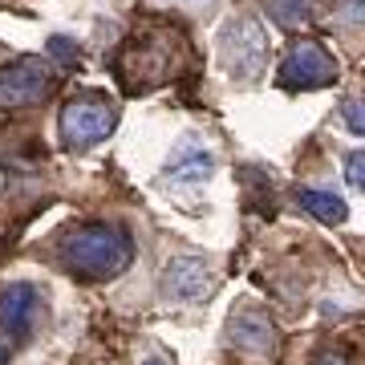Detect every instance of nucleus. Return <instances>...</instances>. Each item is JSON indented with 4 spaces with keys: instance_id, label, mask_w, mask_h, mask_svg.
<instances>
[{
    "instance_id": "nucleus-3",
    "label": "nucleus",
    "mask_w": 365,
    "mask_h": 365,
    "mask_svg": "<svg viewBox=\"0 0 365 365\" xmlns=\"http://www.w3.org/2000/svg\"><path fill=\"white\" fill-rule=\"evenodd\" d=\"M53 93V66L45 57H16L0 69V110H29Z\"/></svg>"
},
{
    "instance_id": "nucleus-1",
    "label": "nucleus",
    "mask_w": 365,
    "mask_h": 365,
    "mask_svg": "<svg viewBox=\"0 0 365 365\" xmlns=\"http://www.w3.org/2000/svg\"><path fill=\"white\" fill-rule=\"evenodd\" d=\"M61 264L81 280H114L134 264V244L114 223H86L66 235Z\"/></svg>"
},
{
    "instance_id": "nucleus-7",
    "label": "nucleus",
    "mask_w": 365,
    "mask_h": 365,
    "mask_svg": "<svg viewBox=\"0 0 365 365\" xmlns=\"http://www.w3.org/2000/svg\"><path fill=\"white\" fill-rule=\"evenodd\" d=\"M211 288V268L207 260H199V256H179V260L167 264V272H163V292L167 300H203Z\"/></svg>"
},
{
    "instance_id": "nucleus-9",
    "label": "nucleus",
    "mask_w": 365,
    "mask_h": 365,
    "mask_svg": "<svg viewBox=\"0 0 365 365\" xmlns=\"http://www.w3.org/2000/svg\"><path fill=\"white\" fill-rule=\"evenodd\" d=\"M211 170H215V155L207 146H199L195 138H182L167 158V175L179 182H203L211 179Z\"/></svg>"
},
{
    "instance_id": "nucleus-6",
    "label": "nucleus",
    "mask_w": 365,
    "mask_h": 365,
    "mask_svg": "<svg viewBox=\"0 0 365 365\" xmlns=\"http://www.w3.org/2000/svg\"><path fill=\"white\" fill-rule=\"evenodd\" d=\"M41 309H45V297H41L37 284H29V280H16L0 292V329L9 333L13 341H25L37 325Z\"/></svg>"
},
{
    "instance_id": "nucleus-5",
    "label": "nucleus",
    "mask_w": 365,
    "mask_h": 365,
    "mask_svg": "<svg viewBox=\"0 0 365 365\" xmlns=\"http://www.w3.org/2000/svg\"><path fill=\"white\" fill-rule=\"evenodd\" d=\"M220 49H223V66L240 81H256L268 66V37H264L260 21H252V16H240L223 29Z\"/></svg>"
},
{
    "instance_id": "nucleus-13",
    "label": "nucleus",
    "mask_w": 365,
    "mask_h": 365,
    "mask_svg": "<svg viewBox=\"0 0 365 365\" xmlns=\"http://www.w3.org/2000/svg\"><path fill=\"white\" fill-rule=\"evenodd\" d=\"M345 175H349V182L357 187V191H365V150H361V155H353V158H349Z\"/></svg>"
},
{
    "instance_id": "nucleus-11",
    "label": "nucleus",
    "mask_w": 365,
    "mask_h": 365,
    "mask_svg": "<svg viewBox=\"0 0 365 365\" xmlns=\"http://www.w3.org/2000/svg\"><path fill=\"white\" fill-rule=\"evenodd\" d=\"M345 126H349V134H361L365 138V98L345 102Z\"/></svg>"
},
{
    "instance_id": "nucleus-14",
    "label": "nucleus",
    "mask_w": 365,
    "mask_h": 365,
    "mask_svg": "<svg viewBox=\"0 0 365 365\" xmlns=\"http://www.w3.org/2000/svg\"><path fill=\"white\" fill-rule=\"evenodd\" d=\"M49 45H53V57H57V61H73V41H66V37H53Z\"/></svg>"
},
{
    "instance_id": "nucleus-2",
    "label": "nucleus",
    "mask_w": 365,
    "mask_h": 365,
    "mask_svg": "<svg viewBox=\"0 0 365 365\" xmlns=\"http://www.w3.org/2000/svg\"><path fill=\"white\" fill-rule=\"evenodd\" d=\"M118 126V110L106 93H78L69 98L61 118H57V134L61 146L69 150H90V146L106 143Z\"/></svg>"
},
{
    "instance_id": "nucleus-4",
    "label": "nucleus",
    "mask_w": 365,
    "mask_h": 365,
    "mask_svg": "<svg viewBox=\"0 0 365 365\" xmlns=\"http://www.w3.org/2000/svg\"><path fill=\"white\" fill-rule=\"evenodd\" d=\"M337 57L321 45V41L300 37L280 61V86L284 90H325L337 81Z\"/></svg>"
},
{
    "instance_id": "nucleus-16",
    "label": "nucleus",
    "mask_w": 365,
    "mask_h": 365,
    "mask_svg": "<svg viewBox=\"0 0 365 365\" xmlns=\"http://www.w3.org/2000/svg\"><path fill=\"white\" fill-rule=\"evenodd\" d=\"M146 365H163V361H158V357H150V361H146Z\"/></svg>"
},
{
    "instance_id": "nucleus-10",
    "label": "nucleus",
    "mask_w": 365,
    "mask_h": 365,
    "mask_svg": "<svg viewBox=\"0 0 365 365\" xmlns=\"http://www.w3.org/2000/svg\"><path fill=\"white\" fill-rule=\"evenodd\" d=\"M297 203L309 211L313 220H321V223H345V220H349V207H345V199L333 195V191L300 187V191H297Z\"/></svg>"
},
{
    "instance_id": "nucleus-15",
    "label": "nucleus",
    "mask_w": 365,
    "mask_h": 365,
    "mask_svg": "<svg viewBox=\"0 0 365 365\" xmlns=\"http://www.w3.org/2000/svg\"><path fill=\"white\" fill-rule=\"evenodd\" d=\"M313 365H349V361H345L337 349H325V353H317V361H313Z\"/></svg>"
},
{
    "instance_id": "nucleus-8",
    "label": "nucleus",
    "mask_w": 365,
    "mask_h": 365,
    "mask_svg": "<svg viewBox=\"0 0 365 365\" xmlns=\"http://www.w3.org/2000/svg\"><path fill=\"white\" fill-rule=\"evenodd\" d=\"M227 337L235 341V349L244 353H272L276 345V329L272 321H268V313L264 309H256V304H240L232 313V321H227Z\"/></svg>"
},
{
    "instance_id": "nucleus-12",
    "label": "nucleus",
    "mask_w": 365,
    "mask_h": 365,
    "mask_svg": "<svg viewBox=\"0 0 365 365\" xmlns=\"http://www.w3.org/2000/svg\"><path fill=\"white\" fill-rule=\"evenodd\" d=\"M272 13L284 21V25H292V21H300V13H304V4L300 0H272Z\"/></svg>"
}]
</instances>
